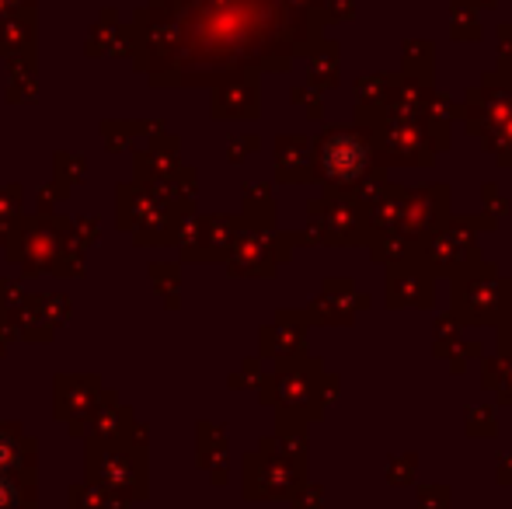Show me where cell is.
I'll return each mask as SVG.
<instances>
[{"instance_id":"1","label":"cell","mask_w":512,"mask_h":509,"mask_svg":"<svg viewBox=\"0 0 512 509\" xmlns=\"http://www.w3.org/2000/svg\"><path fill=\"white\" fill-rule=\"evenodd\" d=\"M321 161L335 178H356L359 171L366 168V147L356 140V136L338 133V136H331V140L324 143Z\"/></svg>"}]
</instances>
